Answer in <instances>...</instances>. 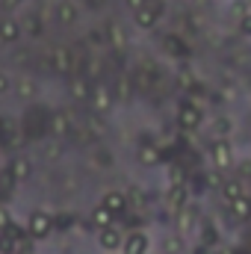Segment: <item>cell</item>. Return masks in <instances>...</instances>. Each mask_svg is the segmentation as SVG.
<instances>
[{
    "label": "cell",
    "instance_id": "18",
    "mask_svg": "<svg viewBox=\"0 0 251 254\" xmlns=\"http://www.w3.org/2000/svg\"><path fill=\"white\" fill-rule=\"evenodd\" d=\"M113 219H116V216H113L110 210H104L101 204H98V207L92 210V222L98 225V231H104V228H113Z\"/></svg>",
    "mask_w": 251,
    "mask_h": 254
},
{
    "label": "cell",
    "instance_id": "30",
    "mask_svg": "<svg viewBox=\"0 0 251 254\" xmlns=\"http://www.w3.org/2000/svg\"><path fill=\"white\" fill-rule=\"evenodd\" d=\"M24 0H0V9H18Z\"/></svg>",
    "mask_w": 251,
    "mask_h": 254
},
{
    "label": "cell",
    "instance_id": "23",
    "mask_svg": "<svg viewBox=\"0 0 251 254\" xmlns=\"http://www.w3.org/2000/svg\"><path fill=\"white\" fill-rule=\"evenodd\" d=\"M231 130H234V122H231V119H216V136H219V139H225Z\"/></svg>",
    "mask_w": 251,
    "mask_h": 254
},
{
    "label": "cell",
    "instance_id": "33",
    "mask_svg": "<svg viewBox=\"0 0 251 254\" xmlns=\"http://www.w3.org/2000/svg\"><path fill=\"white\" fill-rule=\"evenodd\" d=\"M243 30H246V33H249V36H251V15H249V18H246V21H243Z\"/></svg>",
    "mask_w": 251,
    "mask_h": 254
},
{
    "label": "cell",
    "instance_id": "16",
    "mask_svg": "<svg viewBox=\"0 0 251 254\" xmlns=\"http://www.w3.org/2000/svg\"><path fill=\"white\" fill-rule=\"evenodd\" d=\"M231 207V216L234 219H251V198L249 195H243L240 201H234V204H228Z\"/></svg>",
    "mask_w": 251,
    "mask_h": 254
},
{
    "label": "cell",
    "instance_id": "20",
    "mask_svg": "<svg viewBox=\"0 0 251 254\" xmlns=\"http://www.w3.org/2000/svg\"><path fill=\"white\" fill-rule=\"evenodd\" d=\"M51 130H54L57 136H65V133L71 130V119H68L65 113H57V116L51 119Z\"/></svg>",
    "mask_w": 251,
    "mask_h": 254
},
{
    "label": "cell",
    "instance_id": "17",
    "mask_svg": "<svg viewBox=\"0 0 251 254\" xmlns=\"http://www.w3.org/2000/svg\"><path fill=\"white\" fill-rule=\"evenodd\" d=\"M136 157H139L142 166H154V163H160V148L157 145H142Z\"/></svg>",
    "mask_w": 251,
    "mask_h": 254
},
{
    "label": "cell",
    "instance_id": "5",
    "mask_svg": "<svg viewBox=\"0 0 251 254\" xmlns=\"http://www.w3.org/2000/svg\"><path fill=\"white\" fill-rule=\"evenodd\" d=\"M98 246L104 249V254H122V246H125V237L119 234V228H104L98 231Z\"/></svg>",
    "mask_w": 251,
    "mask_h": 254
},
{
    "label": "cell",
    "instance_id": "27",
    "mask_svg": "<svg viewBox=\"0 0 251 254\" xmlns=\"http://www.w3.org/2000/svg\"><path fill=\"white\" fill-rule=\"evenodd\" d=\"M18 92H21V95H24V98H30V95H33V92H36V86H33V80H27V77H24V80H21V83H18Z\"/></svg>",
    "mask_w": 251,
    "mask_h": 254
},
{
    "label": "cell",
    "instance_id": "9",
    "mask_svg": "<svg viewBox=\"0 0 251 254\" xmlns=\"http://www.w3.org/2000/svg\"><path fill=\"white\" fill-rule=\"evenodd\" d=\"M54 15H57V21H60L63 27H71V24H77L80 9H77V3H74V0H63V3H57V6H54Z\"/></svg>",
    "mask_w": 251,
    "mask_h": 254
},
{
    "label": "cell",
    "instance_id": "6",
    "mask_svg": "<svg viewBox=\"0 0 251 254\" xmlns=\"http://www.w3.org/2000/svg\"><path fill=\"white\" fill-rule=\"evenodd\" d=\"M166 201L175 213H181L184 207H189V187L187 184H172L169 192H166Z\"/></svg>",
    "mask_w": 251,
    "mask_h": 254
},
{
    "label": "cell",
    "instance_id": "34",
    "mask_svg": "<svg viewBox=\"0 0 251 254\" xmlns=\"http://www.w3.org/2000/svg\"><path fill=\"white\" fill-rule=\"evenodd\" d=\"M0 198H3V195H0Z\"/></svg>",
    "mask_w": 251,
    "mask_h": 254
},
{
    "label": "cell",
    "instance_id": "21",
    "mask_svg": "<svg viewBox=\"0 0 251 254\" xmlns=\"http://www.w3.org/2000/svg\"><path fill=\"white\" fill-rule=\"evenodd\" d=\"M178 222H181V234H189L192 225H195V207H184L178 213Z\"/></svg>",
    "mask_w": 251,
    "mask_h": 254
},
{
    "label": "cell",
    "instance_id": "3",
    "mask_svg": "<svg viewBox=\"0 0 251 254\" xmlns=\"http://www.w3.org/2000/svg\"><path fill=\"white\" fill-rule=\"evenodd\" d=\"M210 160H213V166H216L219 172L231 169V166H234V148H231V142H228V139H216V142L210 145Z\"/></svg>",
    "mask_w": 251,
    "mask_h": 254
},
{
    "label": "cell",
    "instance_id": "32",
    "mask_svg": "<svg viewBox=\"0 0 251 254\" xmlns=\"http://www.w3.org/2000/svg\"><path fill=\"white\" fill-rule=\"evenodd\" d=\"M127 6L136 12V9H142V6H148V0H127Z\"/></svg>",
    "mask_w": 251,
    "mask_h": 254
},
{
    "label": "cell",
    "instance_id": "2",
    "mask_svg": "<svg viewBox=\"0 0 251 254\" xmlns=\"http://www.w3.org/2000/svg\"><path fill=\"white\" fill-rule=\"evenodd\" d=\"M54 228H57L54 216H48V213H42V210L30 213V219H27V234H30L33 240H48Z\"/></svg>",
    "mask_w": 251,
    "mask_h": 254
},
{
    "label": "cell",
    "instance_id": "4",
    "mask_svg": "<svg viewBox=\"0 0 251 254\" xmlns=\"http://www.w3.org/2000/svg\"><path fill=\"white\" fill-rule=\"evenodd\" d=\"M122 254H151V237L145 231H130L125 237Z\"/></svg>",
    "mask_w": 251,
    "mask_h": 254
},
{
    "label": "cell",
    "instance_id": "11",
    "mask_svg": "<svg viewBox=\"0 0 251 254\" xmlns=\"http://www.w3.org/2000/svg\"><path fill=\"white\" fill-rule=\"evenodd\" d=\"M21 33H24V30H21V21H15V18H3V21H0V42H3V45L18 42Z\"/></svg>",
    "mask_w": 251,
    "mask_h": 254
},
{
    "label": "cell",
    "instance_id": "14",
    "mask_svg": "<svg viewBox=\"0 0 251 254\" xmlns=\"http://www.w3.org/2000/svg\"><path fill=\"white\" fill-rule=\"evenodd\" d=\"M9 172H12L15 181H27V178L33 175V163H30L27 157H15V160L9 163Z\"/></svg>",
    "mask_w": 251,
    "mask_h": 254
},
{
    "label": "cell",
    "instance_id": "15",
    "mask_svg": "<svg viewBox=\"0 0 251 254\" xmlns=\"http://www.w3.org/2000/svg\"><path fill=\"white\" fill-rule=\"evenodd\" d=\"M163 48H166V54H169V57H187V54H189V48L178 39V36H172V33L163 39Z\"/></svg>",
    "mask_w": 251,
    "mask_h": 254
},
{
    "label": "cell",
    "instance_id": "31",
    "mask_svg": "<svg viewBox=\"0 0 251 254\" xmlns=\"http://www.w3.org/2000/svg\"><path fill=\"white\" fill-rule=\"evenodd\" d=\"M54 222H57V228H68L71 225V216H57Z\"/></svg>",
    "mask_w": 251,
    "mask_h": 254
},
{
    "label": "cell",
    "instance_id": "26",
    "mask_svg": "<svg viewBox=\"0 0 251 254\" xmlns=\"http://www.w3.org/2000/svg\"><path fill=\"white\" fill-rule=\"evenodd\" d=\"M15 187V178H12V172H0V195L3 192H9Z\"/></svg>",
    "mask_w": 251,
    "mask_h": 254
},
{
    "label": "cell",
    "instance_id": "10",
    "mask_svg": "<svg viewBox=\"0 0 251 254\" xmlns=\"http://www.w3.org/2000/svg\"><path fill=\"white\" fill-rule=\"evenodd\" d=\"M133 21H136V27H139V30H151V27L160 21V9L148 3V6H142V9H136V12H133Z\"/></svg>",
    "mask_w": 251,
    "mask_h": 254
},
{
    "label": "cell",
    "instance_id": "1",
    "mask_svg": "<svg viewBox=\"0 0 251 254\" xmlns=\"http://www.w3.org/2000/svg\"><path fill=\"white\" fill-rule=\"evenodd\" d=\"M204 122V113H201V104H195V101H181L178 104V125L184 127V130H198Z\"/></svg>",
    "mask_w": 251,
    "mask_h": 254
},
{
    "label": "cell",
    "instance_id": "12",
    "mask_svg": "<svg viewBox=\"0 0 251 254\" xmlns=\"http://www.w3.org/2000/svg\"><path fill=\"white\" fill-rule=\"evenodd\" d=\"M54 60V68L60 71V74H71V68H74V54L68 51V48H54V54H51Z\"/></svg>",
    "mask_w": 251,
    "mask_h": 254
},
{
    "label": "cell",
    "instance_id": "35",
    "mask_svg": "<svg viewBox=\"0 0 251 254\" xmlns=\"http://www.w3.org/2000/svg\"><path fill=\"white\" fill-rule=\"evenodd\" d=\"M249 6H251V3H249Z\"/></svg>",
    "mask_w": 251,
    "mask_h": 254
},
{
    "label": "cell",
    "instance_id": "13",
    "mask_svg": "<svg viewBox=\"0 0 251 254\" xmlns=\"http://www.w3.org/2000/svg\"><path fill=\"white\" fill-rule=\"evenodd\" d=\"M92 107H95V113H107L113 107V95H110V89L104 83L92 89Z\"/></svg>",
    "mask_w": 251,
    "mask_h": 254
},
{
    "label": "cell",
    "instance_id": "22",
    "mask_svg": "<svg viewBox=\"0 0 251 254\" xmlns=\"http://www.w3.org/2000/svg\"><path fill=\"white\" fill-rule=\"evenodd\" d=\"M21 30H24V33H27V36H42V21H39V18H33V15H30V18H27V21H24V24H21Z\"/></svg>",
    "mask_w": 251,
    "mask_h": 254
},
{
    "label": "cell",
    "instance_id": "19",
    "mask_svg": "<svg viewBox=\"0 0 251 254\" xmlns=\"http://www.w3.org/2000/svg\"><path fill=\"white\" fill-rule=\"evenodd\" d=\"M71 98L74 101H92V89L86 80H71Z\"/></svg>",
    "mask_w": 251,
    "mask_h": 254
},
{
    "label": "cell",
    "instance_id": "24",
    "mask_svg": "<svg viewBox=\"0 0 251 254\" xmlns=\"http://www.w3.org/2000/svg\"><path fill=\"white\" fill-rule=\"evenodd\" d=\"M12 225H15V222H12V213H9V210H6V207L0 204V234H6V231H9Z\"/></svg>",
    "mask_w": 251,
    "mask_h": 254
},
{
    "label": "cell",
    "instance_id": "25",
    "mask_svg": "<svg viewBox=\"0 0 251 254\" xmlns=\"http://www.w3.org/2000/svg\"><path fill=\"white\" fill-rule=\"evenodd\" d=\"M12 89H15V80H12V74L0 71V95H9Z\"/></svg>",
    "mask_w": 251,
    "mask_h": 254
},
{
    "label": "cell",
    "instance_id": "28",
    "mask_svg": "<svg viewBox=\"0 0 251 254\" xmlns=\"http://www.w3.org/2000/svg\"><path fill=\"white\" fill-rule=\"evenodd\" d=\"M178 249H181V240H175V237H169V240H166V254H175Z\"/></svg>",
    "mask_w": 251,
    "mask_h": 254
},
{
    "label": "cell",
    "instance_id": "8",
    "mask_svg": "<svg viewBox=\"0 0 251 254\" xmlns=\"http://www.w3.org/2000/svg\"><path fill=\"white\" fill-rule=\"evenodd\" d=\"M101 207H104V210H110L113 216H122V213L127 210V195H125V192H119V190L104 192V198H101Z\"/></svg>",
    "mask_w": 251,
    "mask_h": 254
},
{
    "label": "cell",
    "instance_id": "29",
    "mask_svg": "<svg viewBox=\"0 0 251 254\" xmlns=\"http://www.w3.org/2000/svg\"><path fill=\"white\" fill-rule=\"evenodd\" d=\"M113 42H116V45H125V36H122V27H119V24L113 27Z\"/></svg>",
    "mask_w": 251,
    "mask_h": 254
},
{
    "label": "cell",
    "instance_id": "7",
    "mask_svg": "<svg viewBox=\"0 0 251 254\" xmlns=\"http://www.w3.org/2000/svg\"><path fill=\"white\" fill-rule=\"evenodd\" d=\"M219 195L225 198V204H234V201H240V198L246 195V184H243V178H228V181H222Z\"/></svg>",
    "mask_w": 251,
    "mask_h": 254
}]
</instances>
